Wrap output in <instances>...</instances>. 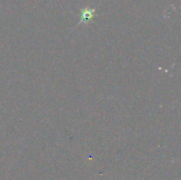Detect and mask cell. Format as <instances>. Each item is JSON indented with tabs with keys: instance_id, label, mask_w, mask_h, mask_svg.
<instances>
[{
	"instance_id": "1",
	"label": "cell",
	"mask_w": 181,
	"mask_h": 180,
	"mask_svg": "<svg viewBox=\"0 0 181 180\" xmlns=\"http://www.w3.org/2000/svg\"><path fill=\"white\" fill-rule=\"evenodd\" d=\"M91 11L90 10H86L85 11V14H83V20L84 21H88L89 19L92 18V14L90 13Z\"/></svg>"
}]
</instances>
